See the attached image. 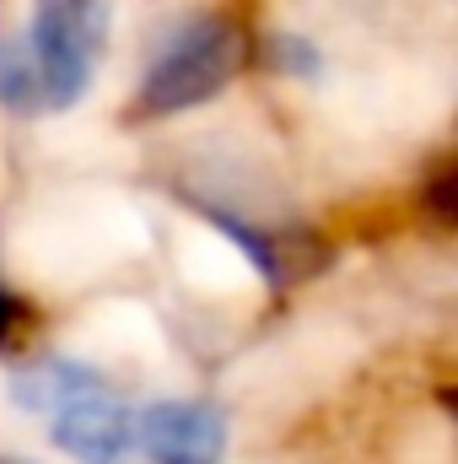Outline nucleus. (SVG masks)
<instances>
[{"label": "nucleus", "mask_w": 458, "mask_h": 464, "mask_svg": "<svg viewBox=\"0 0 458 464\" xmlns=\"http://www.w3.org/2000/svg\"><path fill=\"white\" fill-rule=\"evenodd\" d=\"M109 44V0H33L27 38L0 49V103L11 114L71 109Z\"/></svg>", "instance_id": "f257e3e1"}, {"label": "nucleus", "mask_w": 458, "mask_h": 464, "mask_svg": "<svg viewBox=\"0 0 458 464\" xmlns=\"http://www.w3.org/2000/svg\"><path fill=\"white\" fill-rule=\"evenodd\" d=\"M22 411H43L54 443L81 464H129L135 454V416L103 389L92 367L49 362L16 378Z\"/></svg>", "instance_id": "f03ea898"}, {"label": "nucleus", "mask_w": 458, "mask_h": 464, "mask_svg": "<svg viewBox=\"0 0 458 464\" xmlns=\"http://www.w3.org/2000/svg\"><path fill=\"white\" fill-rule=\"evenodd\" d=\"M248 60V38L227 16H189L167 49L151 60L146 82L135 87V119H167L195 103H211Z\"/></svg>", "instance_id": "7ed1b4c3"}, {"label": "nucleus", "mask_w": 458, "mask_h": 464, "mask_svg": "<svg viewBox=\"0 0 458 464\" xmlns=\"http://www.w3.org/2000/svg\"><path fill=\"white\" fill-rule=\"evenodd\" d=\"M135 449L151 464H222L227 421L200 400H162L135 416Z\"/></svg>", "instance_id": "20e7f679"}, {"label": "nucleus", "mask_w": 458, "mask_h": 464, "mask_svg": "<svg viewBox=\"0 0 458 464\" xmlns=\"http://www.w3.org/2000/svg\"><path fill=\"white\" fill-rule=\"evenodd\" d=\"M211 222L259 265V276H264L275 292L291 286V281H308V276L324 265V243L308 237V232H259V227H248V222H237V217H222V211H211Z\"/></svg>", "instance_id": "39448f33"}, {"label": "nucleus", "mask_w": 458, "mask_h": 464, "mask_svg": "<svg viewBox=\"0 0 458 464\" xmlns=\"http://www.w3.org/2000/svg\"><path fill=\"white\" fill-rule=\"evenodd\" d=\"M421 200H426V211L437 217V227H453V222H458V173H453V157H443V162L432 168V179L421 184Z\"/></svg>", "instance_id": "423d86ee"}, {"label": "nucleus", "mask_w": 458, "mask_h": 464, "mask_svg": "<svg viewBox=\"0 0 458 464\" xmlns=\"http://www.w3.org/2000/svg\"><path fill=\"white\" fill-rule=\"evenodd\" d=\"M264 54H270L275 71H291V76H313V71H319V65H313L319 54H313V44H302V38H270Z\"/></svg>", "instance_id": "0eeeda50"}, {"label": "nucleus", "mask_w": 458, "mask_h": 464, "mask_svg": "<svg viewBox=\"0 0 458 464\" xmlns=\"http://www.w3.org/2000/svg\"><path fill=\"white\" fill-rule=\"evenodd\" d=\"M27 330H33V308L0 286V351H11L22 335H27Z\"/></svg>", "instance_id": "6e6552de"}, {"label": "nucleus", "mask_w": 458, "mask_h": 464, "mask_svg": "<svg viewBox=\"0 0 458 464\" xmlns=\"http://www.w3.org/2000/svg\"><path fill=\"white\" fill-rule=\"evenodd\" d=\"M0 464H22V459H0Z\"/></svg>", "instance_id": "1a4fd4ad"}]
</instances>
